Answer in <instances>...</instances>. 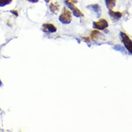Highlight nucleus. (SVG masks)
Returning a JSON list of instances; mask_svg holds the SVG:
<instances>
[{
    "label": "nucleus",
    "mask_w": 132,
    "mask_h": 132,
    "mask_svg": "<svg viewBox=\"0 0 132 132\" xmlns=\"http://www.w3.org/2000/svg\"><path fill=\"white\" fill-rule=\"evenodd\" d=\"M10 12H11L12 14H14V15L15 16H16V17L18 16V12H17V11H16V10H12V11H10Z\"/></svg>",
    "instance_id": "13"
},
{
    "label": "nucleus",
    "mask_w": 132,
    "mask_h": 132,
    "mask_svg": "<svg viewBox=\"0 0 132 132\" xmlns=\"http://www.w3.org/2000/svg\"><path fill=\"white\" fill-rule=\"evenodd\" d=\"M26 1L32 3H36L38 2V0H26Z\"/></svg>",
    "instance_id": "14"
},
{
    "label": "nucleus",
    "mask_w": 132,
    "mask_h": 132,
    "mask_svg": "<svg viewBox=\"0 0 132 132\" xmlns=\"http://www.w3.org/2000/svg\"><path fill=\"white\" fill-rule=\"evenodd\" d=\"M64 1L65 5L72 11L74 16L77 18L84 16L82 13L74 5V3L77 2V0H64Z\"/></svg>",
    "instance_id": "1"
},
{
    "label": "nucleus",
    "mask_w": 132,
    "mask_h": 132,
    "mask_svg": "<svg viewBox=\"0 0 132 132\" xmlns=\"http://www.w3.org/2000/svg\"><path fill=\"white\" fill-rule=\"evenodd\" d=\"M44 1L46 3H48L50 1V0H44Z\"/></svg>",
    "instance_id": "15"
},
{
    "label": "nucleus",
    "mask_w": 132,
    "mask_h": 132,
    "mask_svg": "<svg viewBox=\"0 0 132 132\" xmlns=\"http://www.w3.org/2000/svg\"><path fill=\"white\" fill-rule=\"evenodd\" d=\"M105 2L109 10L113 9L116 5V0H105Z\"/></svg>",
    "instance_id": "9"
},
{
    "label": "nucleus",
    "mask_w": 132,
    "mask_h": 132,
    "mask_svg": "<svg viewBox=\"0 0 132 132\" xmlns=\"http://www.w3.org/2000/svg\"><path fill=\"white\" fill-rule=\"evenodd\" d=\"M49 7L50 11L53 14H57V13L59 11L60 5L57 3H51Z\"/></svg>",
    "instance_id": "8"
},
{
    "label": "nucleus",
    "mask_w": 132,
    "mask_h": 132,
    "mask_svg": "<svg viewBox=\"0 0 132 132\" xmlns=\"http://www.w3.org/2000/svg\"><path fill=\"white\" fill-rule=\"evenodd\" d=\"M113 49L117 50V51H121L122 52H124V53H125V49L124 48L121 46V45H116L114 47H113Z\"/></svg>",
    "instance_id": "12"
},
{
    "label": "nucleus",
    "mask_w": 132,
    "mask_h": 132,
    "mask_svg": "<svg viewBox=\"0 0 132 132\" xmlns=\"http://www.w3.org/2000/svg\"><path fill=\"white\" fill-rule=\"evenodd\" d=\"M56 30L55 26L51 23H44L42 26V31L45 33H55Z\"/></svg>",
    "instance_id": "6"
},
{
    "label": "nucleus",
    "mask_w": 132,
    "mask_h": 132,
    "mask_svg": "<svg viewBox=\"0 0 132 132\" xmlns=\"http://www.w3.org/2000/svg\"><path fill=\"white\" fill-rule=\"evenodd\" d=\"M13 0H0V7H3L11 4Z\"/></svg>",
    "instance_id": "11"
},
{
    "label": "nucleus",
    "mask_w": 132,
    "mask_h": 132,
    "mask_svg": "<svg viewBox=\"0 0 132 132\" xmlns=\"http://www.w3.org/2000/svg\"><path fill=\"white\" fill-rule=\"evenodd\" d=\"M120 37L122 43L127 49L128 52L131 54L132 53V43L129 37L124 33L120 32Z\"/></svg>",
    "instance_id": "3"
},
{
    "label": "nucleus",
    "mask_w": 132,
    "mask_h": 132,
    "mask_svg": "<svg viewBox=\"0 0 132 132\" xmlns=\"http://www.w3.org/2000/svg\"><path fill=\"white\" fill-rule=\"evenodd\" d=\"M72 19V17L71 12L67 8L64 7L62 13L59 16V21L63 24H68L71 23Z\"/></svg>",
    "instance_id": "2"
},
{
    "label": "nucleus",
    "mask_w": 132,
    "mask_h": 132,
    "mask_svg": "<svg viewBox=\"0 0 132 132\" xmlns=\"http://www.w3.org/2000/svg\"><path fill=\"white\" fill-rule=\"evenodd\" d=\"M87 9H88V10H90L91 11L94 12L97 18H98L101 17V9L100 6L98 4H91L89 5L88 6H87Z\"/></svg>",
    "instance_id": "5"
},
{
    "label": "nucleus",
    "mask_w": 132,
    "mask_h": 132,
    "mask_svg": "<svg viewBox=\"0 0 132 132\" xmlns=\"http://www.w3.org/2000/svg\"><path fill=\"white\" fill-rule=\"evenodd\" d=\"M2 81H1V79H0V87H1V86H2Z\"/></svg>",
    "instance_id": "16"
},
{
    "label": "nucleus",
    "mask_w": 132,
    "mask_h": 132,
    "mask_svg": "<svg viewBox=\"0 0 132 132\" xmlns=\"http://www.w3.org/2000/svg\"><path fill=\"white\" fill-rule=\"evenodd\" d=\"M101 34L102 33L101 32H100L98 31L94 30V31H92L91 33V38L93 40H96L98 38V37L101 36Z\"/></svg>",
    "instance_id": "10"
},
{
    "label": "nucleus",
    "mask_w": 132,
    "mask_h": 132,
    "mask_svg": "<svg viewBox=\"0 0 132 132\" xmlns=\"http://www.w3.org/2000/svg\"><path fill=\"white\" fill-rule=\"evenodd\" d=\"M108 27L107 21L104 19H101L98 21L93 22V28L99 30H104Z\"/></svg>",
    "instance_id": "4"
},
{
    "label": "nucleus",
    "mask_w": 132,
    "mask_h": 132,
    "mask_svg": "<svg viewBox=\"0 0 132 132\" xmlns=\"http://www.w3.org/2000/svg\"><path fill=\"white\" fill-rule=\"evenodd\" d=\"M108 14H109V16L110 17V18L113 20H114L115 21H117L119 20L122 16V14L121 13H120L119 12H115L113 11L112 10H109Z\"/></svg>",
    "instance_id": "7"
}]
</instances>
